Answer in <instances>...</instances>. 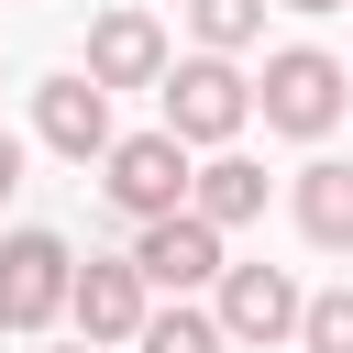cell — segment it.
Masks as SVG:
<instances>
[{
    "label": "cell",
    "instance_id": "6da1fadb",
    "mask_svg": "<svg viewBox=\"0 0 353 353\" xmlns=\"http://www.w3.org/2000/svg\"><path fill=\"white\" fill-rule=\"evenodd\" d=\"M254 110H265V132L320 143V132L353 110V66H342V55H320V44H276V55H265V77H254Z\"/></svg>",
    "mask_w": 353,
    "mask_h": 353
},
{
    "label": "cell",
    "instance_id": "7a4b0ae2",
    "mask_svg": "<svg viewBox=\"0 0 353 353\" xmlns=\"http://www.w3.org/2000/svg\"><path fill=\"white\" fill-rule=\"evenodd\" d=\"M154 99H165V132H176L188 154H232V132L254 121V77H243L232 55H176Z\"/></svg>",
    "mask_w": 353,
    "mask_h": 353
},
{
    "label": "cell",
    "instance_id": "3957f363",
    "mask_svg": "<svg viewBox=\"0 0 353 353\" xmlns=\"http://www.w3.org/2000/svg\"><path fill=\"white\" fill-rule=\"evenodd\" d=\"M188 176H199V165H188V143H176L165 121H154V132H121V143L99 154V188H110V210H121L132 232H143V221H176V210H188Z\"/></svg>",
    "mask_w": 353,
    "mask_h": 353
},
{
    "label": "cell",
    "instance_id": "277c9868",
    "mask_svg": "<svg viewBox=\"0 0 353 353\" xmlns=\"http://www.w3.org/2000/svg\"><path fill=\"white\" fill-rule=\"evenodd\" d=\"M66 287H77V254L55 232H0V331L66 320Z\"/></svg>",
    "mask_w": 353,
    "mask_h": 353
},
{
    "label": "cell",
    "instance_id": "5b68a950",
    "mask_svg": "<svg viewBox=\"0 0 353 353\" xmlns=\"http://www.w3.org/2000/svg\"><path fill=\"white\" fill-rule=\"evenodd\" d=\"M66 320H77V342H88V353H99V342H143V320H154L143 265H132V254H88V265H77V287H66Z\"/></svg>",
    "mask_w": 353,
    "mask_h": 353
},
{
    "label": "cell",
    "instance_id": "8992f818",
    "mask_svg": "<svg viewBox=\"0 0 353 353\" xmlns=\"http://www.w3.org/2000/svg\"><path fill=\"white\" fill-rule=\"evenodd\" d=\"M33 143L44 154H66V165H99L121 132H110V88L88 77V66H66V77H44L33 88Z\"/></svg>",
    "mask_w": 353,
    "mask_h": 353
},
{
    "label": "cell",
    "instance_id": "52a82bcc",
    "mask_svg": "<svg viewBox=\"0 0 353 353\" xmlns=\"http://www.w3.org/2000/svg\"><path fill=\"white\" fill-rule=\"evenodd\" d=\"M298 276L287 265H221V298H210V320H221V342H298Z\"/></svg>",
    "mask_w": 353,
    "mask_h": 353
},
{
    "label": "cell",
    "instance_id": "ba28073f",
    "mask_svg": "<svg viewBox=\"0 0 353 353\" xmlns=\"http://www.w3.org/2000/svg\"><path fill=\"white\" fill-rule=\"evenodd\" d=\"M165 66H176V55H165V22H154V11L121 0V11L88 22V77H99V88H165Z\"/></svg>",
    "mask_w": 353,
    "mask_h": 353
},
{
    "label": "cell",
    "instance_id": "9c48e42d",
    "mask_svg": "<svg viewBox=\"0 0 353 353\" xmlns=\"http://www.w3.org/2000/svg\"><path fill=\"white\" fill-rule=\"evenodd\" d=\"M132 265H143V287H221V232L199 221V210H176V221H143L132 232Z\"/></svg>",
    "mask_w": 353,
    "mask_h": 353
},
{
    "label": "cell",
    "instance_id": "30bf717a",
    "mask_svg": "<svg viewBox=\"0 0 353 353\" xmlns=\"http://www.w3.org/2000/svg\"><path fill=\"white\" fill-rule=\"evenodd\" d=\"M188 210H199L210 232H243V221H265V165H254V154H210V165L188 176Z\"/></svg>",
    "mask_w": 353,
    "mask_h": 353
},
{
    "label": "cell",
    "instance_id": "8fae6325",
    "mask_svg": "<svg viewBox=\"0 0 353 353\" xmlns=\"http://www.w3.org/2000/svg\"><path fill=\"white\" fill-rule=\"evenodd\" d=\"M298 232L320 254H353V165H331V154L298 165Z\"/></svg>",
    "mask_w": 353,
    "mask_h": 353
},
{
    "label": "cell",
    "instance_id": "7c38bea8",
    "mask_svg": "<svg viewBox=\"0 0 353 353\" xmlns=\"http://www.w3.org/2000/svg\"><path fill=\"white\" fill-rule=\"evenodd\" d=\"M188 33H199V55H243L265 33V0H188Z\"/></svg>",
    "mask_w": 353,
    "mask_h": 353
},
{
    "label": "cell",
    "instance_id": "4fadbf2b",
    "mask_svg": "<svg viewBox=\"0 0 353 353\" xmlns=\"http://www.w3.org/2000/svg\"><path fill=\"white\" fill-rule=\"evenodd\" d=\"M132 353H232V342H221V320H210V309H188V298H176V309H154V320H143V342H132Z\"/></svg>",
    "mask_w": 353,
    "mask_h": 353
},
{
    "label": "cell",
    "instance_id": "5bb4252c",
    "mask_svg": "<svg viewBox=\"0 0 353 353\" xmlns=\"http://www.w3.org/2000/svg\"><path fill=\"white\" fill-rule=\"evenodd\" d=\"M298 342H309V353H353V287H320V298L298 309Z\"/></svg>",
    "mask_w": 353,
    "mask_h": 353
},
{
    "label": "cell",
    "instance_id": "9a60e30c",
    "mask_svg": "<svg viewBox=\"0 0 353 353\" xmlns=\"http://www.w3.org/2000/svg\"><path fill=\"white\" fill-rule=\"evenodd\" d=\"M22 188V132H0V199Z\"/></svg>",
    "mask_w": 353,
    "mask_h": 353
},
{
    "label": "cell",
    "instance_id": "2e32d148",
    "mask_svg": "<svg viewBox=\"0 0 353 353\" xmlns=\"http://www.w3.org/2000/svg\"><path fill=\"white\" fill-rule=\"evenodd\" d=\"M287 11H342V0H287Z\"/></svg>",
    "mask_w": 353,
    "mask_h": 353
},
{
    "label": "cell",
    "instance_id": "e0dca14e",
    "mask_svg": "<svg viewBox=\"0 0 353 353\" xmlns=\"http://www.w3.org/2000/svg\"><path fill=\"white\" fill-rule=\"evenodd\" d=\"M66 353H88V342H66Z\"/></svg>",
    "mask_w": 353,
    "mask_h": 353
}]
</instances>
